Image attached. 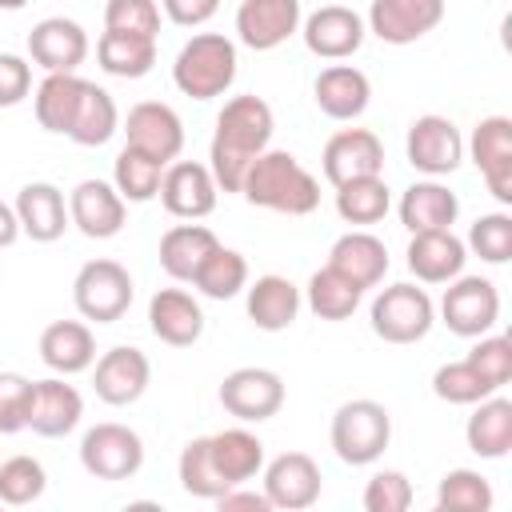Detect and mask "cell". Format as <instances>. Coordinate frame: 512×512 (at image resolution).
<instances>
[{"mask_svg":"<svg viewBox=\"0 0 512 512\" xmlns=\"http://www.w3.org/2000/svg\"><path fill=\"white\" fill-rule=\"evenodd\" d=\"M240 196L256 208H268V212H284V216H308L316 212L320 204V184L316 176L292 156V152H280V148H264L252 168L244 172V184H240Z\"/></svg>","mask_w":512,"mask_h":512,"instance_id":"cell-2","label":"cell"},{"mask_svg":"<svg viewBox=\"0 0 512 512\" xmlns=\"http://www.w3.org/2000/svg\"><path fill=\"white\" fill-rule=\"evenodd\" d=\"M220 404L240 424L272 420L284 408V380L272 368H236L220 384Z\"/></svg>","mask_w":512,"mask_h":512,"instance_id":"cell-9","label":"cell"},{"mask_svg":"<svg viewBox=\"0 0 512 512\" xmlns=\"http://www.w3.org/2000/svg\"><path fill=\"white\" fill-rule=\"evenodd\" d=\"M392 440V416L376 400H348L332 416V448L344 464H372Z\"/></svg>","mask_w":512,"mask_h":512,"instance_id":"cell-4","label":"cell"},{"mask_svg":"<svg viewBox=\"0 0 512 512\" xmlns=\"http://www.w3.org/2000/svg\"><path fill=\"white\" fill-rule=\"evenodd\" d=\"M216 180H212V168L208 164H196V160H176V164H164V176H160V204L168 208V216L176 220H204L212 208H216Z\"/></svg>","mask_w":512,"mask_h":512,"instance_id":"cell-11","label":"cell"},{"mask_svg":"<svg viewBox=\"0 0 512 512\" xmlns=\"http://www.w3.org/2000/svg\"><path fill=\"white\" fill-rule=\"evenodd\" d=\"M484 264H508L512 260V216L508 212H488L468 228V244Z\"/></svg>","mask_w":512,"mask_h":512,"instance_id":"cell-45","label":"cell"},{"mask_svg":"<svg viewBox=\"0 0 512 512\" xmlns=\"http://www.w3.org/2000/svg\"><path fill=\"white\" fill-rule=\"evenodd\" d=\"M16 220H20V232L36 244H52L64 236V228L72 224L68 220V204H64V192L48 180H32L20 188L16 196Z\"/></svg>","mask_w":512,"mask_h":512,"instance_id":"cell-23","label":"cell"},{"mask_svg":"<svg viewBox=\"0 0 512 512\" xmlns=\"http://www.w3.org/2000/svg\"><path fill=\"white\" fill-rule=\"evenodd\" d=\"M48 488V472L40 460L32 456H8L0 460V504H12V508H24L32 500H40Z\"/></svg>","mask_w":512,"mask_h":512,"instance_id":"cell-42","label":"cell"},{"mask_svg":"<svg viewBox=\"0 0 512 512\" xmlns=\"http://www.w3.org/2000/svg\"><path fill=\"white\" fill-rule=\"evenodd\" d=\"M360 296L364 292L348 276H340L336 268H328V264L320 272H312V280H308V308L320 320H348L356 312Z\"/></svg>","mask_w":512,"mask_h":512,"instance_id":"cell-40","label":"cell"},{"mask_svg":"<svg viewBox=\"0 0 512 512\" xmlns=\"http://www.w3.org/2000/svg\"><path fill=\"white\" fill-rule=\"evenodd\" d=\"M440 316H444L448 332H456L464 340H476V336L492 332V324L500 320V292L484 276H456L444 288Z\"/></svg>","mask_w":512,"mask_h":512,"instance_id":"cell-8","label":"cell"},{"mask_svg":"<svg viewBox=\"0 0 512 512\" xmlns=\"http://www.w3.org/2000/svg\"><path fill=\"white\" fill-rule=\"evenodd\" d=\"M300 36H304V48L312 56L344 60V56H352L364 44V20L352 8H344V4H324V8H316L304 20Z\"/></svg>","mask_w":512,"mask_h":512,"instance_id":"cell-20","label":"cell"},{"mask_svg":"<svg viewBox=\"0 0 512 512\" xmlns=\"http://www.w3.org/2000/svg\"><path fill=\"white\" fill-rule=\"evenodd\" d=\"M80 92H84V80L76 72H48L40 80V88H36V120H40V128L56 132V136H68L76 104H80Z\"/></svg>","mask_w":512,"mask_h":512,"instance_id":"cell-36","label":"cell"},{"mask_svg":"<svg viewBox=\"0 0 512 512\" xmlns=\"http://www.w3.org/2000/svg\"><path fill=\"white\" fill-rule=\"evenodd\" d=\"M172 80L184 96L192 100H212L224 96L236 80V44L220 32H200L192 36L172 64Z\"/></svg>","mask_w":512,"mask_h":512,"instance_id":"cell-3","label":"cell"},{"mask_svg":"<svg viewBox=\"0 0 512 512\" xmlns=\"http://www.w3.org/2000/svg\"><path fill=\"white\" fill-rule=\"evenodd\" d=\"M32 92V64L24 56L0 52V108H16Z\"/></svg>","mask_w":512,"mask_h":512,"instance_id":"cell-50","label":"cell"},{"mask_svg":"<svg viewBox=\"0 0 512 512\" xmlns=\"http://www.w3.org/2000/svg\"><path fill=\"white\" fill-rule=\"evenodd\" d=\"M312 96H316V108L324 116H332V120H356L368 108V100H372V84L352 64H328L316 76Z\"/></svg>","mask_w":512,"mask_h":512,"instance_id":"cell-26","label":"cell"},{"mask_svg":"<svg viewBox=\"0 0 512 512\" xmlns=\"http://www.w3.org/2000/svg\"><path fill=\"white\" fill-rule=\"evenodd\" d=\"M148 380H152V364L140 348L132 344H116L108 348L100 360H96V376H92V388L104 404L112 408H124V404H136L144 392H148Z\"/></svg>","mask_w":512,"mask_h":512,"instance_id":"cell-14","label":"cell"},{"mask_svg":"<svg viewBox=\"0 0 512 512\" xmlns=\"http://www.w3.org/2000/svg\"><path fill=\"white\" fill-rule=\"evenodd\" d=\"M104 28L108 32H128V36L156 40V32H160V8H156V0H108Z\"/></svg>","mask_w":512,"mask_h":512,"instance_id":"cell-46","label":"cell"},{"mask_svg":"<svg viewBox=\"0 0 512 512\" xmlns=\"http://www.w3.org/2000/svg\"><path fill=\"white\" fill-rule=\"evenodd\" d=\"M436 504L444 512H488L492 508V484L472 468H452L440 476Z\"/></svg>","mask_w":512,"mask_h":512,"instance_id":"cell-41","label":"cell"},{"mask_svg":"<svg viewBox=\"0 0 512 512\" xmlns=\"http://www.w3.org/2000/svg\"><path fill=\"white\" fill-rule=\"evenodd\" d=\"M444 20V0H372L368 32L384 44H412Z\"/></svg>","mask_w":512,"mask_h":512,"instance_id":"cell-18","label":"cell"},{"mask_svg":"<svg viewBox=\"0 0 512 512\" xmlns=\"http://www.w3.org/2000/svg\"><path fill=\"white\" fill-rule=\"evenodd\" d=\"M404 152H408V164L416 172L448 176L464 160V140H460V128L448 116H416L412 128H408Z\"/></svg>","mask_w":512,"mask_h":512,"instance_id":"cell-10","label":"cell"},{"mask_svg":"<svg viewBox=\"0 0 512 512\" xmlns=\"http://www.w3.org/2000/svg\"><path fill=\"white\" fill-rule=\"evenodd\" d=\"M40 360L56 376H76L96 364V336L80 320H52L40 332Z\"/></svg>","mask_w":512,"mask_h":512,"instance_id":"cell-27","label":"cell"},{"mask_svg":"<svg viewBox=\"0 0 512 512\" xmlns=\"http://www.w3.org/2000/svg\"><path fill=\"white\" fill-rule=\"evenodd\" d=\"M328 268H336L340 276H348L360 292L376 288L388 272V248L384 240H376L372 232H344L332 252H328Z\"/></svg>","mask_w":512,"mask_h":512,"instance_id":"cell-28","label":"cell"},{"mask_svg":"<svg viewBox=\"0 0 512 512\" xmlns=\"http://www.w3.org/2000/svg\"><path fill=\"white\" fill-rule=\"evenodd\" d=\"M16 236H20V220H16V208L0 200V248L16 244Z\"/></svg>","mask_w":512,"mask_h":512,"instance_id":"cell-53","label":"cell"},{"mask_svg":"<svg viewBox=\"0 0 512 512\" xmlns=\"http://www.w3.org/2000/svg\"><path fill=\"white\" fill-rule=\"evenodd\" d=\"M388 184L380 176H360L336 188V212L344 224H380L388 216Z\"/></svg>","mask_w":512,"mask_h":512,"instance_id":"cell-39","label":"cell"},{"mask_svg":"<svg viewBox=\"0 0 512 512\" xmlns=\"http://www.w3.org/2000/svg\"><path fill=\"white\" fill-rule=\"evenodd\" d=\"M432 392L448 404H476L484 396H492L496 388L468 364V360H452V364H440L436 376H432Z\"/></svg>","mask_w":512,"mask_h":512,"instance_id":"cell-44","label":"cell"},{"mask_svg":"<svg viewBox=\"0 0 512 512\" xmlns=\"http://www.w3.org/2000/svg\"><path fill=\"white\" fill-rule=\"evenodd\" d=\"M24 4H28V0H0V8H4V12H20Z\"/></svg>","mask_w":512,"mask_h":512,"instance_id":"cell-54","label":"cell"},{"mask_svg":"<svg viewBox=\"0 0 512 512\" xmlns=\"http://www.w3.org/2000/svg\"><path fill=\"white\" fill-rule=\"evenodd\" d=\"M492 388H504L512 380V340L508 336H476V348L464 356Z\"/></svg>","mask_w":512,"mask_h":512,"instance_id":"cell-48","label":"cell"},{"mask_svg":"<svg viewBox=\"0 0 512 512\" xmlns=\"http://www.w3.org/2000/svg\"><path fill=\"white\" fill-rule=\"evenodd\" d=\"M432 320H436L432 296L416 284H388L372 300V332L384 344H416L428 336Z\"/></svg>","mask_w":512,"mask_h":512,"instance_id":"cell-5","label":"cell"},{"mask_svg":"<svg viewBox=\"0 0 512 512\" xmlns=\"http://www.w3.org/2000/svg\"><path fill=\"white\" fill-rule=\"evenodd\" d=\"M96 60L108 76H120V80H140L152 72L156 64V40L148 36H128V32H108L96 40Z\"/></svg>","mask_w":512,"mask_h":512,"instance_id":"cell-35","label":"cell"},{"mask_svg":"<svg viewBox=\"0 0 512 512\" xmlns=\"http://www.w3.org/2000/svg\"><path fill=\"white\" fill-rule=\"evenodd\" d=\"M32 384L20 372H0V436L24 432L28 428V412H32Z\"/></svg>","mask_w":512,"mask_h":512,"instance_id":"cell-47","label":"cell"},{"mask_svg":"<svg viewBox=\"0 0 512 512\" xmlns=\"http://www.w3.org/2000/svg\"><path fill=\"white\" fill-rule=\"evenodd\" d=\"M192 284H196L208 300H232L240 288H248V260H244L236 248L216 244V248L208 252V260L196 268Z\"/></svg>","mask_w":512,"mask_h":512,"instance_id":"cell-38","label":"cell"},{"mask_svg":"<svg viewBox=\"0 0 512 512\" xmlns=\"http://www.w3.org/2000/svg\"><path fill=\"white\" fill-rule=\"evenodd\" d=\"M176 472H180V488H184L188 496H200V500H216V496L228 488V484L220 480V472H216L212 456H208V436H200V440H188V444H184Z\"/></svg>","mask_w":512,"mask_h":512,"instance_id":"cell-43","label":"cell"},{"mask_svg":"<svg viewBox=\"0 0 512 512\" xmlns=\"http://www.w3.org/2000/svg\"><path fill=\"white\" fill-rule=\"evenodd\" d=\"M384 172V144L368 128H340L324 144V176L332 188L360 180V176H380Z\"/></svg>","mask_w":512,"mask_h":512,"instance_id":"cell-15","label":"cell"},{"mask_svg":"<svg viewBox=\"0 0 512 512\" xmlns=\"http://www.w3.org/2000/svg\"><path fill=\"white\" fill-rule=\"evenodd\" d=\"M80 464L96 480H132L144 464V440L128 424H96L80 440Z\"/></svg>","mask_w":512,"mask_h":512,"instance_id":"cell-7","label":"cell"},{"mask_svg":"<svg viewBox=\"0 0 512 512\" xmlns=\"http://www.w3.org/2000/svg\"><path fill=\"white\" fill-rule=\"evenodd\" d=\"M28 56L44 72H76L88 56V32L76 20L48 16L28 32Z\"/></svg>","mask_w":512,"mask_h":512,"instance_id":"cell-21","label":"cell"},{"mask_svg":"<svg viewBox=\"0 0 512 512\" xmlns=\"http://www.w3.org/2000/svg\"><path fill=\"white\" fill-rule=\"evenodd\" d=\"M460 216V200L456 192H448L436 180H416L404 196H400V224L408 232H432V228H452Z\"/></svg>","mask_w":512,"mask_h":512,"instance_id":"cell-29","label":"cell"},{"mask_svg":"<svg viewBox=\"0 0 512 512\" xmlns=\"http://www.w3.org/2000/svg\"><path fill=\"white\" fill-rule=\"evenodd\" d=\"M300 312V288L288 276H260L248 284V320L260 332H284L292 328Z\"/></svg>","mask_w":512,"mask_h":512,"instance_id":"cell-31","label":"cell"},{"mask_svg":"<svg viewBox=\"0 0 512 512\" xmlns=\"http://www.w3.org/2000/svg\"><path fill=\"white\" fill-rule=\"evenodd\" d=\"M208 456L220 472V480L232 488V484H244L252 480L260 468H264V444L260 436H252L248 428H224V432H212L208 436Z\"/></svg>","mask_w":512,"mask_h":512,"instance_id":"cell-30","label":"cell"},{"mask_svg":"<svg viewBox=\"0 0 512 512\" xmlns=\"http://www.w3.org/2000/svg\"><path fill=\"white\" fill-rule=\"evenodd\" d=\"M84 416V396L64 384L60 376H48V380H36L32 384V412H28V428L36 436H68Z\"/></svg>","mask_w":512,"mask_h":512,"instance_id":"cell-25","label":"cell"},{"mask_svg":"<svg viewBox=\"0 0 512 512\" xmlns=\"http://www.w3.org/2000/svg\"><path fill=\"white\" fill-rule=\"evenodd\" d=\"M216 504H220V512H268V508H272L264 492H248V488H240V484L224 488V492L216 496Z\"/></svg>","mask_w":512,"mask_h":512,"instance_id":"cell-52","label":"cell"},{"mask_svg":"<svg viewBox=\"0 0 512 512\" xmlns=\"http://www.w3.org/2000/svg\"><path fill=\"white\" fill-rule=\"evenodd\" d=\"M468 248L452 228H432V232H412L408 240V272L424 284H448L464 272Z\"/></svg>","mask_w":512,"mask_h":512,"instance_id":"cell-22","label":"cell"},{"mask_svg":"<svg viewBox=\"0 0 512 512\" xmlns=\"http://www.w3.org/2000/svg\"><path fill=\"white\" fill-rule=\"evenodd\" d=\"M272 108L260 96H232L220 116H216V132H212V152H208V168L216 188L224 192H240L244 172L252 168V160L272 144Z\"/></svg>","mask_w":512,"mask_h":512,"instance_id":"cell-1","label":"cell"},{"mask_svg":"<svg viewBox=\"0 0 512 512\" xmlns=\"http://www.w3.org/2000/svg\"><path fill=\"white\" fill-rule=\"evenodd\" d=\"M72 300L84 320L116 324L132 304V276L116 260H88L72 280Z\"/></svg>","mask_w":512,"mask_h":512,"instance_id":"cell-6","label":"cell"},{"mask_svg":"<svg viewBox=\"0 0 512 512\" xmlns=\"http://www.w3.org/2000/svg\"><path fill=\"white\" fill-rule=\"evenodd\" d=\"M264 496L272 508L300 512L320 500V468L308 452H280L264 468Z\"/></svg>","mask_w":512,"mask_h":512,"instance_id":"cell-16","label":"cell"},{"mask_svg":"<svg viewBox=\"0 0 512 512\" xmlns=\"http://www.w3.org/2000/svg\"><path fill=\"white\" fill-rule=\"evenodd\" d=\"M116 128H120L116 100L104 88H96L92 80H84V92H80V104H76L68 140H76L80 148H100V144H108L116 136Z\"/></svg>","mask_w":512,"mask_h":512,"instance_id":"cell-34","label":"cell"},{"mask_svg":"<svg viewBox=\"0 0 512 512\" xmlns=\"http://www.w3.org/2000/svg\"><path fill=\"white\" fill-rule=\"evenodd\" d=\"M124 136H128V148H140V152L156 156L160 164H172L184 152V124L160 100L132 104L128 108V120H124Z\"/></svg>","mask_w":512,"mask_h":512,"instance_id":"cell-13","label":"cell"},{"mask_svg":"<svg viewBox=\"0 0 512 512\" xmlns=\"http://www.w3.org/2000/svg\"><path fill=\"white\" fill-rule=\"evenodd\" d=\"M216 232L204 224H176L160 236V268L172 280H192L196 268L208 260V252L216 248Z\"/></svg>","mask_w":512,"mask_h":512,"instance_id":"cell-33","label":"cell"},{"mask_svg":"<svg viewBox=\"0 0 512 512\" xmlns=\"http://www.w3.org/2000/svg\"><path fill=\"white\" fill-rule=\"evenodd\" d=\"M124 196L116 192V184L104 180H80L68 196V220L88 236V240H112L124 228Z\"/></svg>","mask_w":512,"mask_h":512,"instance_id":"cell-19","label":"cell"},{"mask_svg":"<svg viewBox=\"0 0 512 512\" xmlns=\"http://www.w3.org/2000/svg\"><path fill=\"white\" fill-rule=\"evenodd\" d=\"M408 504H412V484L396 468H384L364 484V508L368 512H404Z\"/></svg>","mask_w":512,"mask_h":512,"instance_id":"cell-49","label":"cell"},{"mask_svg":"<svg viewBox=\"0 0 512 512\" xmlns=\"http://www.w3.org/2000/svg\"><path fill=\"white\" fill-rule=\"evenodd\" d=\"M292 32H300V0H244L236 8V36L252 52H272Z\"/></svg>","mask_w":512,"mask_h":512,"instance_id":"cell-17","label":"cell"},{"mask_svg":"<svg viewBox=\"0 0 512 512\" xmlns=\"http://www.w3.org/2000/svg\"><path fill=\"white\" fill-rule=\"evenodd\" d=\"M468 448L480 460H500L512 448V400L504 396H484L476 400V412L468 416Z\"/></svg>","mask_w":512,"mask_h":512,"instance_id":"cell-32","label":"cell"},{"mask_svg":"<svg viewBox=\"0 0 512 512\" xmlns=\"http://www.w3.org/2000/svg\"><path fill=\"white\" fill-rule=\"evenodd\" d=\"M468 152H472V164L480 168L488 192L500 204H512V120L508 116H484L472 128Z\"/></svg>","mask_w":512,"mask_h":512,"instance_id":"cell-12","label":"cell"},{"mask_svg":"<svg viewBox=\"0 0 512 512\" xmlns=\"http://www.w3.org/2000/svg\"><path fill=\"white\" fill-rule=\"evenodd\" d=\"M160 4H164V16L172 24H180V28H200L220 8V0H160Z\"/></svg>","mask_w":512,"mask_h":512,"instance_id":"cell-51","label":"cell"},{"mask_svg":"<svg viewBox=\"0 0 512 512\" xmlns=\"http://www.w3.org/2000/svg\"><path fill=\"white\" fill-rule=\"evenodd\" d=\"M148 328L172 348H192L204 332V312L184 288H160L148 300Z\"/></svg>","mask_w":512,"mask_h":512,"instance_id":"cell-24","label":"cell"},{"mask_svg":"<svg viewBox=\"0 0 512 512\" xmlns=\"http://www.w3.org/2000/svg\"><path fill=\"white\" fill-rule=\"evenodd\" d=\"M160 176H164V164L140 148H128V144L112 168V184L124 196V204H148L160 192Z\"/></svg>","mask_w":512,"mask_h":512,"instance_id":"cell-37","label":"cell"}]
</instances>
